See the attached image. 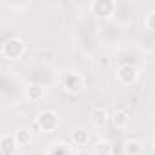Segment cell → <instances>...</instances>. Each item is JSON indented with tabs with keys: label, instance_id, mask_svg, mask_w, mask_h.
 <instances>
[{
	"label": "cell",
	"instance_id": "obj_1",
	"mask_svg": "<svg viewBox=\"0 0 155 155\" xmlns=\"http://www.w3.org/2000/svg\"><path fill=\"white\" fill-rule=\"evenodd\" d=\"M58 84H60V88H62L64 93L79 95L86 88V77L81 71H75V69L73 71H64L58 77Z\"/></svg>",
	"mask_w": 155,
	"mask_h": 155
},
{
	"label": "cell",
	"instance_id": "obj_5",
	"mask_svg": "<svg viewBox=\"0 0 155 155\" xmlns=\"http://www.w3.org/2000/svg\"><path fill=\"white\" fill-rule=\"evenodd\" d=\"M117 81L122 86H131L139 81V69L133 64H122L117 68Z\"/></svg>",
	"mask_w": 155,
	"mask_h": 155
},
{
	"label": "cell",
	"instance_id": "obj_13",
	"mask_svg": "<svg viewBox=\"0 0 155 155\" xmlns=\"http://www.w3.org/2000/svg\"><path fill=\"white\" fill-rule=\"evenodd\" d=\"M13 135H15V140H17V144H18V146H28V144L33 140V137H31V131H29V130H17Z\"/></svg>",
	"mask_w": 155,
	"mask_h": 155
},
{
	"label": "cell",
	"instance_id": "obj_7",
	"mask_svg": "<svg viewBox=\"0 0 155 155\" xmlns=\"http://www.w3.org/2000/svg\"><path fill=\"white\" fill-rule=\"evenodd\" d=\"M90 120L95 128H104L110 120V115L104 108H93L91 113H90Z\"/></svg>",
	"mask_w": 155,
	"mask_h": 155
},
{
	"label": "cell",
	"instance_id": "obj_6",
	"mask_svg": "<svg viewBox=\"0 0 155 155\" xmlns=\"http://www.w3.org/2000/svg\"><path fill=\"white\" fill-rule=\"evenodd\" d=\"M111 120H113V126H115V128L124 130V128L130 126L131 115H130V111H128L126 108H115V111H113V115H111Z\"/></svg>",
	"mask_w": 155,
	"mask_h": 155
},
{
	"label": "cell",
	"instance_id": "obj_8",
	"mask_svg": "<svg viewBox=\"0 0 155 155\" xmlns=\"http://www.w3.org/2000/svg\"><path fill=\"white\" fill-rule=\"evenodd\" d=\"M17 140H15V135L13 133H6L2 137V140H0V151H2V155H13L15 150H17Z\"/></svg>",
	"mask_w": 155,
	"mask_h": 155
},
{
	"label": "cell",
	"instance_id": "obj_14",
	"mask_svg": "<svg viewBox=\"0 0 155 155\" xmlns=\"http://www.w3.org/2000/svg\"><path fill=\"white\" fill-rule=\"evenodd\" d=\"M144 28L151 33H155V11H150L146 17H144Z\"/></svg>",
	"mask_w": 155,
	"mask_h": 155
},
{
	"label": "cell",
	"instance_id": "obj_9",
	"mask_svg": "<svg viewBox=\"0 0 155 155\" xmlns=\"http://www.w3.org/2000/svg\"><path fill=\"white\" fill-rule=\"evenodd\" d=\"M28 99L31 101V102H38V101H42L44 99V95H46V91H44V86H40V84H29V88H28Z\"/></svg>",
	"mask_w": 155,
	"mask_h": 155
},
{
	"label": "cell",
	"instance_id": "obj_3",
	"mask_svg": "<svg viewBox=\"0 0 155 155\" xmlns=\"http://www.w3.org/2000/svg\"><path fill=\"white\" fill-rule=\"evenodd\" d=\"M115 11H117V4L113 2V0H95V2H91V13L99 20L113 18Z\"/></svg>",
	"mask_w": 155,
	"mask_h": 155
},
{
	"label": "cell",
	"instance_id": "obj_12",
	"mask_svg": "<svg viewBox=\"0 0 155 155\" xmlns=\"http://www.w3.org/2000/svg\"><path fill=\"white\" fill-rule=\"evenodd\" d=\"M71 140H73V144H75V146L84 148V146L88 144V140H90V133H88V131H84V130H75V131H73V135H71Z\"/></svg>",
	"mask_w": 155,
	"mask_h": 155
},
{
	"label": "cell",
	"instance_id": "obj_11",
	"mask_svg": "<svg viewBox=\"0 0 155 155\" xmlns=\"http://www.w3.org/2000/svg\"><path fill=\"white\" fill-rule=\"evenodd\" d=\"M124 155H142V144L137 139H128L124 142Z\"/></svg>",
	"mask_w": 155,
	"mask_h": 155
},
{
	"label": "cell",
	"instance_id": "obj_2",
	"mask_svg": "<svg viewBox=\"0 0 155 155\" xmlns=\"http://www.w3.org/2000/svg\"><path fill=\"white\" fill-rule=\"evenodd\" d=\"M26 42L20 38V37H11L8 38L2 48H0V53H2V57L6 60H18L26 55Z\"/></svg>",
	"mask_w": 155,
	"mask_h": 155
},
{
	"label": "cell",
	"instance_id": "obj_10",
	"mask_svg": "<svg viewBox=\"0 0 155 155\" xmlns=\"http://www.w3.org/2000/svg\"><path fill=\"white\" fill-rule=\"evenodd\" d=\"M93 153L95 155H111L113 153V144L108 139H99L97 144L93 146Z\"/></svg>",
	"mask_w": 155,
	"mask_h": 155
},
{
	"label": "cell",
	"instance_id": "obj_4",
	"mask_svg": "<svg viewBox=\"0 0 155 155\" xmlns=\"http://www.w3.org/2000/svg\"><path fill=\"white\" fill-rule=\"evenodd\" d=\"M37 128L40 131H46V133H51L58 128V115L57 111L53 110H44L37 115Z\"/></svg>",
	"mask_w": 155,
	"mask_h": 155
},
{
	"label": "cell",
	"instance_id": "obj_15",
	"mask_svg": "<svg viewBox=\"0 0 155 155\" xmlns=\"http://www.w3.org/2000/svg\"><path fill=\"white\" fill-rule=\"evenodd\" d=\"M151 146H153V150H155V137H153V140H151Z\"/></svg>",
	"mask_w": 155,
	"mask_h": 155
}]
</instances>
